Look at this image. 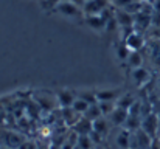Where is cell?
Returning a JSON list of instances; mask_svg holds the SVG:
<instances>
[{
	"label": "cell",
	"mask_w": 160,
	"mask_h": 149,
	"mask_svg": "<svg viewBox=\"0 0 160 149\" xmlns=\"http://www.w3.org/2000/svg\"><path fill=\"white\" fill-rule=\"evenodd\" d=\"M75 99H76V93H73V92L68 90V89L59 90L58 95H56V101H58V104H59L61 109H68V107H72L73 102H75Z\"/></svg>",
	"instance_id": "cell-5"
},
{
	"label": "cell",
	"mask_w": 160,
	"mask_h": 149,
	"mask_svg": "<svg viewBox=\"0 0 160 149\" xmlns=\"http://www.w3.org/2000/svg\"><path fill=\"white\" fill-rule=\"evenodd\" d=\"M90 107V104L89 102H86L84 99L78 98L76 97V99H75V102H73V106H72V109L75 110V112H78L79 115H84L86 112H87V109Z\"/></svg>",
	"instance_id": "cell-22"
},
{
	"label": "cell",
	"mask_w": 160,
	"mask_h": 149,
	"mask_svg": "<svg viewBox=\"0 0 160 149\" xmlns=\"http://www.w3.org/2000/svg\"><path fill=\"white\" fill-rule=\"evenodd\" d=\"M78 135H90L92 132H93V123L90 121V120H87V118H84V117H81L79 118V121L72 127Z\"/></svg>",
	"instance_id": "cell-9"
},
{
	"label": "cell",
	"mask_w": 160,
	"mask_h": 149,
	"mask_svg": "<svg viewBox=\"0 0 160 149\" xmlns=\"http://www.w3.org/2000/svg\"><path fill=\"white\" fill-rule=\"evenodd\" d=\"M98 149H101V148H98Z\"/></svg>",
	"instance_id": "cell-34"
},
{
	"label": "cell",
	"mask_w": 160,
	"mask_h": 149,
	"mask_svg": "<svg viewBox=\"0 0 160 149\" xmlns=\"http://www.w3.org/2000/svg\"><path fill=\"white\" fill-rule=\"evenodd\" d=\"M128 117H129V112H128V110L120 109V107H115V110H113L107 118H109V121H110L112 124H115V126H121V127H123V124L126 123Z\"/></svg>",
	"instance_id": "cell-11"
},
{
	"label": "cell",
	"mask_w": 160,
	"mask_h": 149,
	"mask_svg": "<svg viewBox=\"0 0 160 149\" xmlns=\"http://www.w3.org/2000/svg\"><path fill=\"white\" fill-rule=\"evenodd\" d=\"M98 106H100V109H101V112H103L104 117H109L115 110V107H117V104L112 102V101H100Z\"/></svg>",
	"instance_id": "cell-24"
},
{
	"label": "cell",
	"mask_w": 160,
	"mask_h": 149,
	"mask_svg": "<svg viewBox=\"0 0 160 149\" xmlns=\"http://www.w3.org/2000/svg\"><path fill=\"white\" fill-rule=\"evenodd\" d=\"M115 19H117V22H118V25H120L121 28H132L135 17H134L131 12H128V11H124V9H120V11L115 12Z\"/></svg>",
	"instance_id": "cell-10"
},
{
	"label": "cell",
	"mask_w": 160,
	"mask_h": 149,
	"mask_svg": "<svg viewBox=\"0 0 160 149\" xmlns=\"http://www.w3.org/2000/svg\"><path fill=\"white\" fill-rule=\"evenodd\" d=\"M109 2H112V3H117V0H109Z\"/></svg>",
	"instance_id": "cell-31"
},
{
	"label": "cell",
	"mask_w": 160,
	"mask_h": 149,
	"mask_svg": "<svg viewBox=\"0 0 160 149\" xmlns=\"http://www.w3.org/2000/svg\"><path fill=\"white\" fill-rule=\"evenodd\" d=\"M126 62H128V65L132 67V70H134V68L142 67V64H143V57H142L140 51H131V54H129V57H128Z\"/></svg>",
	"instance_id": "cell-20"
},
{
	"label": "cell",
	"mask_w": 160,
	"mask_h": 149,
	"mask_svg": "<svg viewBox=\"0 0 160 149\" xmlns=\"http://www.w3.org/2000/svg\"><path fill=\"white\" fill-rule=\"evenodd\" d=\"M123 95L121 90H115V89H109V90H100L97 92V99L98 102L100 101H112V102H117V99Z\"/></svg>",
	"instance_id": "cell-13"
},
{
	"label": "cell",
	"mask_w": 160,
	"mask_h": 149,
	"mask_svg": "<svg viewBox=\"0 0 160 149\" xmlns=\"http://www.w3.org/2000/svg\"><path fill=\"white\" fill-rule=\"evenodd\" d=\"M140 127H142V118L140 117H134V115H129L126 123L123 124V129H126L129 132H137Z\"/></svg>",
	"instance_id": "cell-17"
},
{
	"label": "cell",
	"mask_w": 160,
	"mask_h": 149,
	"mask_svg": "<svg viewBox=\"0 0 160 149\" xmlns=\"http://www.w3.org/2000/svg\"><path fill=\"white\" fill-rule=\"evenodd\" d=\"M84 22L87 27H90L95 31H104L107 22L103 19V16H84Z\"/></svg>",
	"instance_id": "cell-8"
},
{
	"label": "cell",
	"mask_w": 160,
	"mask_h": 149,
	"mask_svg": "<svg viewBox=\"0 0 160 149\" xmlns=\"http://www.w3.org/2000/svg\"><path fill=\"white\" fill-rule=\"evenodd\" d=\"M65 2H70V3H73V5L79 6V8H84V5H86V2H84V0H65Z\"/></svg>",
	"instance_id": "cell-28"
},
{
	"label": "cell",
	"mask_w": 160,
	"mask_h": 149,
	"mask_svg": "<svg viewBox=\"0 0 160 149\" xmlns=\"http://www.w3.org/2000/svg\"><path fill=\"white\" fill-rule=\"evenodd\" d=\"M76 146L79 149H95V143L90 135H79Z\"/></svg>",
	"instance_id": "cell-21"
},
{
	"label": "cell",
	"mask_w": 160,
	"mask_h": 149,
	"mask_svg": "<svg viewBox=\"0 0 160 149\" xmlns=\"http://www.w3.org/2000/svg\"><path fill=\"white\" fill-rule=\"evenodd\" d=\"M76 97L81 99H84L86 102H89L90 106L92 104H98V99H97V92H78Z\"/></svg>",
	"instance_id": "cell-23"
},
{
	"label": "cell",
	"mask_w": 160,
	"mask_h": 149,
	"mask_svg": "<svg viewBox=\"0 0 160 149\" xmlns=\"http://www.w3.org/2000/svg\"><path fill=\"white\" fill-rule=\"evenodd\" d=\"M159 138H160V135H159Z\"/></svg>",
	"instance_id": "cell-35"
},
{
	"label": "cell",
	"mask_w": 160,
	"mask_h": 149,
	"mask_svg": "<svg viewBox=\"0 0 160 149\" xmlns=\"http://www.w3.org/2000/svg\"><path fill=\"white\" fill-rule=\"evenodd\" d=\"M149 149H160V138L159 137H156V138L152 140V145H151Z\"/></svg>",
	"instance_id": "cell-29"
},
{
	"label": "cell",
	"mask_w": 160,
	"mask_h": 149,
	"mask_svg": "<svg viewBox=\"0 0 160 149\" xmlns=\"http://www.w3.org/2000/svg\"><path fill=\"white\" fill-rule=\"evenodd\" d=\"M131 134H132V132H129V131H126V129L121 127V131H120V134L117 135V140H115L117 148L118 149H131Z\"/></svg>",
	"instance_id": "cell-14"
},
{
	"label": "cell",
	"mask_w": 160,
	"mask_h": 149,
	"mask_svg": "<svg viewBox=\"0 0 160 149\" xmlns=\"http://www.w3.org/2000/svg\"><path fill=\"white\" fill-rule=\"evenodd\" d=\"M131 78H132V82L137 86V87H143L148 81H149V72L145 68V67H138V68H134L131 72Z\"/></svg>",
	"instance_id": "cell-7"
},
{
	"label": "cell",
	"mask_w": 160,
	"mask_h": 149,
	"mask_svg": "<svg viewBox=\"0 0 160 149\" xmlns=\"http://www.w3.org/2000/svg\"><path fill=\"white\" fill-rule=\"evenodd\" d=\"M53 12L62 16V17H67V19H84V12H82V8L70 3V2H65L62 0L56 8H54Z\"/></svg>",
	"instance_id": "cell-1"
},
{
	"label": "cell",
	"mask_w": 160,
	"mask_h": 149,
	"mask_svg": "<svg viewBox=\"0 0 160 149\" xmlns=\"http://www.w3.org/2000/svg\"><path fill=\"white\" fill-rule=\"evenodd\" d=\"M154 9H157L160 12V0H154Z\"/></svg>",
	"instance_id": "cell-30"
},
{
	"label": "cell",
	"mask_w": 160,
	"mask_h": 149,
	"mask_svg": "<svg viewBox=\"0 0 160 149\" xmlns=\"http://www.w3.org/2000/svg\"><path fill=\"white\" fill-rule=\"evenodd\" d=\"M159 89H160V81H159Z\"/></svg>",
	"instance_id": "cell-32"
},
{
	"label": "cell",
	"mask_w": 160,
	"mask_h": 149,
	"mask_svg": "<svg viewBox=\"0 0 160 149\" xmlns=\"http://www.w3.org/2000/svg\"><path fill=\"white\" fill-rule=\"evenodd\" d=\"M61 2H62V0H42L41 5H42V9L48 12V11H54V8H56Z\"/></svg>",
	"instance_id": "cell-26"
},
{
	"label": "cell",
	"mask_w": 160,
	"mask_h": 149,
	"mask_svg": "<svg viewBox=\"0 0 160 149\" xmlns=\"http://www.w3.org/2000/svg\"><path fill=\"white\" fill-rule=\"evenodd\" d=\"M6 148H11V149H19V146L23 143V138L16 134V132H8L6 134Z\"/></svg>",
	"instance_id": "cell-18"
},
{
	"label": "cell",
	"mask_w": 160,
	"mask_h": 149,
	"mask_svg": "<svg viewBox=\"0 0 160 149\" xmlns=\"http://www.w3.org/2000/svg\"><path fill=\"white\" fill-rule=\"evenodd\" d=\"M109 124H110V121H109L107 117H101V118L95 120L93 121V132L104 138L107 134H109Z\"/></svg>",
	"instance_id": "cell-12"
},
{
	"label": "cell",
	"mask_w": 160,
	"mask_h": 149,
	"mask_svg": "<svg viewBox=\"0 0 160 149\" xmlns=\"http://www.w3.org/2000/svg\"><path fill=\"white\" fill-rule=\"evenodd\" d=\"M137 102V99L134 98V95H131V93H123L120 98L117 99V107H120V109H124V110H128L129 112V109L134 106Z\"/></svg>",
	"instance_id": "cell-16"
},
{
	"label": "cell",
	"mask_w": 160,
	"mask_h": 149,
	"mask_svg": "<svg viewBox=\"0 0 160 149\" xmlns=\"http://www.w3.org/2000/svg\"><path fill=\"white\" fill-rule=\"evenodd\" d=\"M159 126H160V120L159 115L154 113V112H149L146 113L143 118H142V131H145L149 137L156 138L157 137V132H159Z\"/></svg>",
	"instance_id": "cell-2"
},
{
	"label": "cell",
	"mask_w": 160,
	"mask_h": 149,
	"mask_svg": "<svg viewBox=\"0 0 160 149\" xmlns=\"http://www.w3.org/2000/svg\"><path fill=\"white\" fill-rule=\"evenodd\" d=\"M109 0H89L86 2L84 8H82V12L84 16H100L104 9L109 8Z\"/></svg>",
	"instance_id": "cell-4"
},
{
	"label": "cell",
	"mask_w": 160,
	"mask_h": 149,
	"mask_svg": "<svg viewBox=\"0 0 160 149\" xmlns=\"http://www.w3.org/2000/svg\"><path fill=\"white\" fill-rule=\"evenodd\" d=\"M84 2H89V0H84Z\"/></svg>",
	"instance_id": "cell-33"
},
{
	"label": "cell",
	"mask_w": 160,
	"mask_h": 149,
	"mask_svg": "<svg viewBox=\"0 0 160 149\" xmlns=\"http://www.w3.org/2000/svg\"><path fill=\"white\" fill-rule=\"evenodd\" d=\"M123 41H124V44L128 45V48L131 50V51H140L142 47L145 45L143 36H142L138 31H132V33H131L128 37H124Z\"/></svg>",
	"instance_id": "cell-6"
},
{
	"label": "cell",
	"mask_w": 160,
	"mask_h": 149,
	"mask_svg": "<svg viewBox=\"0 0 160 149\" xmlns=\"http://www.w3.org/2000/svg\"><path fill=\"white\" fill-rule=\"evenodd\" d=\"M82 117H84V118H87V120H90V121L93 123L95 120H98V118H101V117H104V115H103V112H101V109H100V106H98V104H92Z\"/></svg>",
	"instance_id": "cell-19"
},
{
	"label": "cell",
	"mask_w": 160,
	"mask_h": 149,
	"mask_svg": "<svg viewBox=\"0 0 160 149\" xmlns=\"http://www.w3.org/2000/svg\"><path fill=\"white\" fill-rule=\"evenodd\" d=\"M19 149H36V146H34V143H31V142H23V143L19 146Z\"/></svg>",
	"instance_id": "cell-27"
},
{
	"label": "cell",
	"mask_w": 160,
	"mask_h": 149,
	"mask_svg": "<svg viewBox=\"0 0 160 149\" xmlns=\"http://www.w3.org/2000/svg\"><path fill=\"white\" fill-rule=\"evenodd\" d=\"M152 137H149L145 131L138 129L131 134V149H149L152 145Z\"/></svg>",
	"instance_id": "cell-3"
},
{
	"label": "cell",
	"mask_w": 160,
	"mask_h": 149,
	"mask_svg": "<svg viewBox=\"0 0 160 149\" xmlns=\"http://www.w3.org/2000/svg\"><path fill=\"white\" fill-rule=\"evenodd\" d=\"M129 54H131V50L128 48V45H126L124 41H123V42L120 44V47H117V56H118L120 61H128Z\"/></svg>",
	"instance_id": "cell-25"
},
{
	"label": "cell",
	"mask_w": 160,
	"mask_h": 149,
	"mask_svg": "<svg viewBox=\"0 0 160 149\" xmlns=\"http://www.w3.org/2000/svg\"><path fill=\"white\" fill-rule=\"evenodd\" d=\"M62 117H64L65 124H67V126H70V127H73V126L79 121V118H81L82 115H79V113H78V112H75L72 107H68V109H62Z\"/></svg>",
	"instance_id": "cell-15"
}]
</instances>
